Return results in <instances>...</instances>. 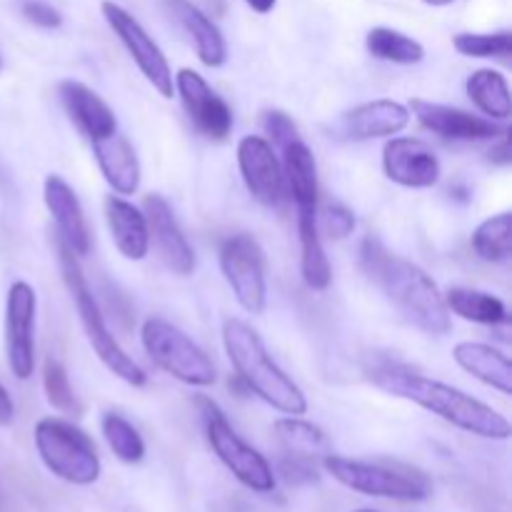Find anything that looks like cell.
I'll use <instances>...</instances> for the list:
<instances>
[{
  "label": "cell",
  "mask_w": 512,
  "mask_h": 512,
  "mask_svg": "<svg viewBox=\"0 0 512 512\" xmlns=\"http://www.w3.org/2000/svg\"><path fill=\"white\" fill-rule=\"evenodd\" d=\"M298 235H300V273L310 290H325L333 278L328 255L318 230V208L298 210Z\"/></svg>",
  "instance_id": "d4e9b609"
},
{
  "label": "cell",
  "mask_w": 512,
  "mask_h": 512,
  "mask_svg": "<svg viewBox=\"0 0 512 512\" xmlns=\"http://www.w3.org/2000/svg\"><path fill=\"white\" fill-rule=\"evenodd\" d=\"M43 388H45V398H48V403L53 405L55 410H60V413H68V415L80 413L78 398H75L73 385H70V380H68V373H65V368L55 358L45 360Z\"/></svg>",
  "instance_id": "d6a6232c"
},
{
  "label": "cell",
  "mask_w": 512,
  "mask_h": 512,
  "mask_svg": "<svg viewBox=\"0 0 512 512\" xmlns=\"http://www.w3.org/2000/svg\"><path fill=\"white\" fill-rule=\"evenodd\" d=\"M100 428H103L105 443H108V448L113 450V455L120 463L135 465L145 458L143 438H140L138 430L123 415L105 413L103 420H100Z\"/></svg>",
  "instance_id": "4dcf8cb0"
},
{
  "label": "cell",
  "mask_w": 512,
  "mask_h": 512,
  "mask_svg": "<svg viewBox=\"0 0 512 512\" xmlns=\"http://www.w3.org/2000/svg\"><path fill=\"white\" fill-rule=\"evenodd\" d=\"M175 93L188 113L190 123L210 140H225L233 130V110L208 85V80L190 68H180L173 75Z\"/></svg>",
  "instance_id": "7c38bea8"
},
{
  "label": "cell",
  "mask_w": 512,
  "mask_h": 512,
  "mask_svg": "<svg viewBox=\"0 0 512 512\" xmlns=\"http://www.w3.org/2000/svg\"><path fill=\"white\" fill-rule=\"evenodd\" d=\"M165 8L178 20L180 28L190 35L198 60L205 68H220L228 60L223 33L198 5H193L190 0H165Z\"/></svg>",
  "instance_id": "7402d4cb"
},
{
  "label": "cell",
  "mask_w": 512,
  "mask_h": 512,
  "mask_svg": "<svg viewBox=\"0 0 512 512\" xmlns=\"http://www.w3.org/2000/svg\"><path fill=\"white\" fill-rule=\"evenodd\" d=\"M443 300L448 305L450 315H458V318L468 320V323L498 328L500 323L508 320V308H505L503 300L493 293H485V290L450 288L443 295Z\"/></svg>",
  "instance_id": "4316f807"
},
{
  "label": "cell",
  "mask_w": 512,
  "mask_h": 512,
  "mask_svg": "<svg viewBox=\"0 0 512 512\" xmlns=\"http://www.w3.org/2000/svg\"><path fill=\"white\" fill-rule=\"evenodd\" d=\"M475 255L485 263H508L512 255V215L498 213L483 220L470 238Z\"/></svg>",
  "instance_id": "f546056e"
},
{
  "label": "cell",
  "mask_w": 512,
  "mask_h": 512,
  "mask_svg": "<svg viewBox=\"0 0 512 512\" xmlns=\"http://www.w3.org/2000/svg\"><path fill=\"white\" fill-rule=\"evenodd\" d=\"M355 512H373V510H355Z\"/></svg>",
  "instance_id": "7bdbcfd3"
},
{
  "label": "cell",
  "mask_w": 512,
  "mask_h": 512,
  "mask_svg": "<svg viewBox=\"0 0 512 512\" xmlns=\"http://www.w3.org/2000/svg\"><path fill=\"white\" fill-rule=\"evenodd\" d=\"M360 268L410 325L428 335L450 333L453 320L448 305L435 280L423 268L393 255L373 235L360 245Z\"/></svg>",
  "instance_id": "6da1fadb"
},
{
  "label": "cell",
  "mask_w": 512,
  "mask_h": 512,
  "mask_svg": "<svg viewBox=\"0 0 512 512\" xmlns=\"http://www.w3.org/2000/svg\"><path fill=\"white\" fill-rule=\"evenodd\" d=\"M263 125L265 133L273 138V143L278 145V148H283L285 143L298 138V128H295V123L283 113V110H268L263 118Z\"/></svg>",
  "instance_id": "d590c367"
},
{
  "label": "cell",
  "mask_w": 512,
  "mask_h": 512,
  "mask_svg": "<svg viewBox=\"0 0 512 512\" xmlns=\"http://www.w3.org/2000/svg\"><path fill=\"white\" fill-rule=\"evenodd\" d=\"M455 50L465 58H508L512 53V33H458L453 38Z\"/></svg>",
  "instance_id": "1f68e13d"
},
{
  "label": "cell",
  "mask_w": 512,
  "mask_h": 512,
  "mask_svg": "<svg viewBox=\"0 0 512 512\" xmlns=\"http://www.w3.org/2000/svg\"><path fill=\"white\" fill-rule=\"evenodd\" d=\"M280 475L293 485L318 483V470L313 468V460L298 458V455H288V458L280 463Z\"/></svg>",
  "instance_id": "8d00e7d4"
},
{
  "label": "cell",
  "mask_w": 512,
  "mask_h": 512,
  "mask_svg": "<svg viewBox=\"0 0 512 512\" xmlns=\"http://www.w3.org/2000/svg\"><path fill=\"white\" fill-rule=\"evenodd\" d=\"M410 115H415L420 125L430 133L440 135L448 140H495L508 130L500 128L495 120L480 118V115L468 113L463 108L453 105L433 103V100L415 98L410 100Z\"/></svg>",
  "instance_id": "9a60e30c"
},
{
  "label": "cell",
  "mask_w": 512,
  "mask_h": 512,
  "mask_svg": "<svg viewBox=\"0 0 512 512\" xmlns=\"http://www.w3.org/2000/svg\"><path fill=\"white\" fill-rule=\"evenodd\" d=\"M140 343L148 358L170 378L193 388H208L215 383V365L205 350L178 325L163 318H148L140 328Z\"/></svg>",
  "instance_id": "52a82bcc"
},
{
  "label": "cell",
  "mask_w": 512,
  "mask_h": 512,
  "mask_svg": "<svg viewBox=\"0 0 512 512\" xmlns=\"http://www.w3.org/2000/svg\"><path fill=\"white\" fill-rule=\"evenodd\" d=\"M245 3H248L250 10H255V13L265 15V13H270V10H273L275 5H278V0H245Z\"/></svg>",
  "instance_id": "ab89813d"
},
{
  "label": "cell",
  "mask_w": 512,
  "mask_h": 512,
  "mask_svg": "<svg viewBox=\"0 0 512 512\" xmlns=\"http://www.w3.org/2000/svg\"><path fill=\"white\" fill-rule=\"evenodd\" d=\"M105 220L113 235V243L125 260H145L150 253V230L145 213L135 208L123 195L105 198Z\"/></svg>",
  "instance_id": "ffe728a7"
},
{
  "label": "cell",
  "mask_w": 512,
  "mask_h": 512,
  "mask_svg": "<svg viewBox=\"0 0 512 512\" xmlns=\"http://www.w3.org/2000/svg\"><path fill=\"white\" fill-rule=\"evenodd\" d=\"M238 168L248 193L260 205L278 208L285 195V175L273 145L260 135H245L238 143Z\"/></svg>",
  "instance_id": "4fadbf2b"
},
{
  "label": "cell",
  "mask_w": 512,
  "mask_h": 512,
  "mask_svg": "<svg viewBox=\"0 0 512 512\" xmlns=\"http://www.w3.org/2000/svg\"><path fill=\"white\" fill-rule=\"evenodd\" d=\"M275 435L283 443V448L288 450V455H298L305 460H323L325 455H330V440L318 425L308 423L300 415H288V418H280L275 423Z\"/></svg>",
  "instance_id": "83f0119b"
},
{
  "label": "cell",
  "mask_w": 512,
  "mask_h": 512,
  "mask_svg": "<svg viewBox=\"0 0 512 512\" xmlns=\"http://www.w3.org/2000/svg\"><path fill=\"white\" fill-rule=\"evenodd\" d=\"M453 358L465 373H470L488 388L498 390L503 395L512 393V363L503 350L493 348L488 343L463 340L453 348Z\"/></svg>",
  "instance_id": "603a6c76"
},
{
  "label": "cell",
  "mask_w": 512,
  "mask_h": 512,
  "mask_svg": "<svg viewBox=\"0 0 512 512\" xmlns=\"http://www.w3.org/2000/svg\"><path fill=\"white\" fill-rule=\"evenodd\" d=\"M283 153V175L288 180L290 195L295 200V208H318V168H315V155L303 138H295L280 148Z\"/></svg>",
  "instance_id": "cb8c5ba5"
},
{
  "label": "cell",
  "mask_w": 512,
  "mask_h": 512,
  "mask_svg": "<svg viewBox=\"0 0 512 512\" xmlns=\"http://www.w3.org/2000/svg\"><path fill=\"white\" fill-rule=\"evenodd\" d=\"M58 95L65 113L70 115V120L78 125L80 133L90 143L118 133V120H115L113 108L95 90H90L88 85L78 83V80H63L58 85Z\"/></svg>",
  "instance_id": "d6986e66"
},
{
  "label": "cell",
  "mask_w": 512,
  "mask_h": 512,
  "mask_svg": "<svg viewBox=\"0 0 512 512\" xmlns=\"http://www.w3.org/2000/svg\"><path fill=\"white\" fill-rule=\"evenodd\" d=\"M43 200L58 225V240L78 258L90 253V228L75 190L60 175H48L43 183Z\"/></svg>",
  "instance_id": "e0dca14e"
},
{
  "label": "cell",
  "mask_w": 512,
  "mask_h": 512,
  "mask_svg": "<svg viewBox=\"0 0 512 512\" xmlns=\"http://www.w3.org/2000/svg\"><path fill=\"white\" fill-rule=\"evenodd\" d=\"M325 473L333 475L343 488L353 493L370 495V498L405 500V503H420L433 493V483L420 470L400 468V465H380L350 460L343 455H325Z\"/></svg>",
  "instance_id": "5b68a950"
},
{
  "label": "cell",
  "mask_w": 512,
  "mask_h": 512,
  "mask_svg": "<svg viewBox=\"0 0 512 512\" xmlns=\"http://www.w3.org/2000/svg\"><path fill=\"white\" fill-rule=\"evenodd\" d=\"M13 418H15L13 398L8 395L5 385L0 383V428H8V425L13 423Z\"/></svg>",
  "instance_id": "f35d334b"
},
{
  "label": "cell",
  "mask_w": 512,
  "mask_h": 512,
  "mask_svg": "<svg viewBox=\"0 0 512 512\" xmlns=\"http://www.w3.org/2000/svg\"><path fill=\"white\" fill-rule=\"evenodd\" d=\"M58 263H60V273H63L65 285H68L70 295H73L75 300V308H78L85 338H88L90 348L95 350L100 363H103L115 378L123 380V383L133 385V388H143V385L148 383V375H145V370L140 368V365L135 363L123 348H120L118 340L113 338V333H110L108 325H105V318L103 313H100L98 303H95V298L90 295L83 268H80L78 263V255L70 253L60 240H58Z\"/></svg>",
  "instance_id": "277c9868"
},
{
  "label": "cell",
  "mask_w": 512,
  "mask_h": 512,
  "mask_svg": "<svg viewBox=\"0 0 512 512\" xmlns=\"http://www.w3.org/2000/svg\"><path fill=\"white\" fill-rule=\"evenodd\" d=\"M373 383L385 393L410 400V403L420 405L428 413L443 418L445 423L455 425V428L465 430L470 435H478V438L508 440L512 433L508 418L500 415L495 408L480 403L473 395L463 393L453 385L425 378V375L413 373L403 365H380V368L373 370Z\"/></svg>",
  "instance_id": "7a4b0ae2"
},
{
  "label": "cell",
  "mask_w": 512,
  "mask_h": 512,
  "mask_svg": "<svg viewBox=\"0 0 512 512\" xmlns=\"http://www.w3.org/2000/svg\"><path fill=\"white\" fill-rule=\"evenodd\" d=\"M143 213H145V220H148L150 243L155 245L160 260L165 263V268L173 270L175 275L193 273L195 253L193 248H190L188 238L183 235V230H180L168 200L158 193L145 195Z\"/></svg>",
  "instance_id": "2e32d148"
},
{
  "label": "cell",
  "mask_w": 512,
  "mask_h": 512,
  "mask_svg": "<svg viewBox=\"0 0 512 512\" xmlns=\"http://www.w3.org/2000/svg\"><path fill=\"white\" fill-rule=\"evenodd\" d=\"M383 170L388 180L403 188H433L440 180V160L428 143L418 138H390L383 148Z\"/></svg>",
  "instance_id": "5bb4252c"
},
{
  "label": "cell",
  "mask_w": 512,
  "mask_h": 512,
  "mask_svg": "<svg viewBox=\"0 0 512 512\" xmlns=\"http://www.w3.org/2000/svg\"><path fill=\"white\" fill-rule=\"evenodd\" d=\"M220 268L240 308L250 315L263 313L268 303V283L260 245L250 235H233L220 250Z\"/></svg>",
  "instance_id": "30bf717a"
},
{
  "label": "cell",
  "mask_w": 512,
  "mask_h": 512,
  "mask_svg": "<svg viewBox=\"0 0 512 512\" xmlns=\"http://www.w3.org/2000/svg\"><path fill=\"white\" fill-rule=\"evenodd\" d=\"M100 10H103L105 23H108L110 30L118 35V40L123 43V48L128 50L133 63L138 65L140 73L145 75V80H148L163 98H173V70H170L168 58L163 55V50H160L158 43L148 35V30H145L123 5L113 3V0H103Z\"/></svg>",
  "instance_id": "9c48e42d"
},
{
  "label": "cell",
  "mask_w": 512,
  "mask_h": 512,
  "mask_svg": "<svg viewBox=\"0 0 512 512\" xmlns=\"http://www.w3.org/2000/svg\"><path fill=\"white\" fill-rule=\"evenodd\" d=\"M470 100L480 113L488 115V120H510L512 115V98H510V85L500 70L493 68H480L465 83Z\"/></svg>",
  "instance_id": "484cf974"
},
{
  "label": "cell",
  "mask_w": 512,
  "mask_h": 512,
  "mask_svg": "<svg viewBox=\"0 0 512 512\" xmlns=\"http://www.w3.org/2000/svg\"><path fill=\"white\" fill-rule=\"evenodd\" d=\"M425 5H433V8H445V5L455 3V0H423Z\"/></svg>",
  "instance_id": "60d3db41"
},
{
  "label": "cell",
  "mask_w": 512,
  "mask_h": 512,
  "mask_svg": "<svg viewBox=\"0 0 512 512\" xmlns=\"http://www.w3.org/2000/svg\"><path fill=\"white\" fill-rule=\"evenodd\" d=\"M365 45H368V53L373 58L385 60V63L415 65L425 58V48L420 40L410 38L395 28H385V25L368 30Z\"/></svg>",
  "instance_id": "f1b7e54d"
},
{
  "label": "cell",
  "mask_w": 512,
  "mask_h": 512,
  "mask_svg": "<svg viewBox=\"0 0 512 512\" xmlns=\"http://www.w3.org/2000/svg\"><path fill=\"white\" fill-rule=\"evenodd\" d=\"M33 440L40 460L55 478L70 485L98 483L100 470H103L98 450L93 440L73 423H65L60 418L38 420Z\"/></svg>",
  "instance_id": "8992f818"
},
{
  "label": "cell",
  "mask_w": 512,
  "mask_h": 512,
  "mask_svg": "<svg viewBox=\"0 0 512 512\" xmlns=\"http://www.w3.org/2000/svg\"><path fill=\"white\" fill-rule=\"evenodd\" d=\"M0 70H3V58H0Z\"/></svg>",
  "instance_id": "b9f144b4"
},
{
  "label": "cell",
  "mask_w": 512,
  "mask_h": 512,
  "mask_svg": "<svg viewBox=\"0 0 512 512\" xmlns=\"http://www.w3.org/2000/svg\"><path fill=\"white\" fill-rule=\"evenodd\" d=\"M20 13H23V18L28 20V23L45 30H53L63 25V15H60L53 5L43 3V0H23V3H20Z\"/></svg>",
  "instance_id": "e575fe53"
},
{
  "label": "cell",
  "mask_w": 512,
  "mask_h": 512,
  "mask_svg": "<svg viewBox=\"0 0 512 512\" xmlns=\"http://www.w3.org/2000/svg\"><path fill=\"white\" fill-rule=\"evenodd\" d=\"M35 313L38 295L33 285L15 280L5 298V355L18 380H28L35 370Z\"/></svg>",
  "instance_id": "8fae6325"
},
{
  "label": "cell",
  "mask_w": 512,
  "mask_h": 512,
  "mask_svg": "<svg viewBox=\"0 0 512 512\" xmlns=\"http://www.w3.org/2000/svg\"><path fill=\"white\" fill-rule=\"evenodd\" d=\"M495 140H498V145H493V148H490V160H493V163H498V165H510L512 153H510L508 133H503L500 138H495Z\"/></svg>",
  "instance_id": "74e56055"
},
{
  "label": "cell",
  "mask_w": 512,
  "mask_h": 512,
  "mask_svg": "<svg viewBox=\"0 0 512 512\" xmlns=\"http://www.w3.org/2000/svg\"><path fill=\"white\" fill-rule=\"evenodd\" d=\"M318 230H323L325 235H330L335 240L348 238L355 230L353 210H348L345 205H328L323 213V220L318 223Z\"/></svg>",
  "instance_id": "836d02e7"
},
{
  "label": "cell",
  "mask_w": 512,
  "mask_h": 512,
  "mask_svg": "<svg viewBox=\"0 0 512 512\" xmlns=\"http://www.w3.org/2000/svg\"><path fill=\"white\" fill-rule=\"evenodd\" d=\"M223 348L240 383L263 403L283 415H305L308 400L290 375L265 350L260 335L248 323L228 318L223 323Z\"/></svg>",
  "instance_id": "3957f363"
},
{
  "label": "cell",
  "mask_w": 512,
  "mask_h": 512,
  "mask_svg": "<svg viewBox=\"0 0 512 512\" xmlns=\"http://www.w3.org/2000/svg\"><path fill=\"white\" fill-rule=\"evenodd\" d=\"M410 108L398 100H370V103L355 105L353 110L340 115L338 130L350 140H373L393 138L403 133L410 123Z\"/></svg>",
  "instance_id": "ac0fdd59"
},
{
  "label": "cell",
  "mask_w": 512,
  "mask_h": 512,
  "mask_svg": "<svg viewBox=\"0 0 512 512\" xmlns=\"http://www.w3.org/2000/svg\"><path fill=\"white\" fill-rule=\"evenodd\" d=\"M93 155L103 173L105 183L115 195H133L140 188V160L125 135L113 133L108 138L93 140Z\"/></svg>",
  "instance_id": "44dd1931"
},
{
  "label": "cell",
  "mask_w": 512,
  "mask_h": 512,
  "mask_svg": "<svg viewBox=\"0 0 512 512\" xmlns=\"http://www.w3.org/2000/svg\"><path fill=\"white\" fill-rule=\"evenodd\" d=\"M198 405L200 410H203L208 443L210 448H213V453L218 455L220 463H223L245 488L255 490V493H273L275 473L273 468H270L268 460H265L258 450L250 448V445L235 433L233 425L228 423L223 410H220L213 400L198 398Z\"/></svg>",
  "instance_id": "ba28073f"
}]
</instances>
